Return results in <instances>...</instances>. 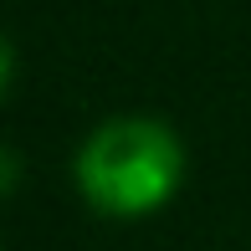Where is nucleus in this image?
<instances>
[{"label":"nucleus","mask_w":251,"mask_h":251,"mask_svg":"<svg viewBox=\"0 0 251 251\" xmlns=\"http://www.w3.org/2000/svg\"><path fill=\"white\" fill-rule=\"evenodd\" d=\"M72 175L82 200L98 215L144 221L175 200L179 179H185V149L169 123L123 113V118H108L87 133V144L72 159Z\"/></svg>","instance_id":"obj_1"}]
</instances>
